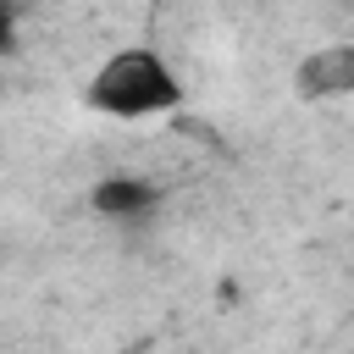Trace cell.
<instances>
[{
    "mask_svg": "<svg viewBox=\"0 0 354 354\" xmlns=\"http://www.w3.org/2000/svg\"><path fill=\"white\" fill-rule=\"evenodd\" d=\"M177 100H183L177 72H171L155 50H144V44L116 50V55L100 61V72L88 77V105L105 111V116H122V122L177 111Z\"/></svg>",
    "mask_w": 354,
    "mask_h": 354,
    "instance_id": "obj_1",
    "label": "cell"
},
{
    "mask_svg": "<svg viewBox=\"0 0 354 354\" xmlns=\"http://www.w3.org/2000/svg\"><path fill=\"white\" fill-rule=\"evenodd\" d=\"M299 88H304L310 100L354 94V44H321V50L299 66Z\"/></svg>",
    "mask_w": 354,
    "mask_h": 354,
    "instance_id": "obj_2",
    "label": "cell"
},
{
    "mask_svg": "<svg viewBox=\"0 0 354 354\" xmlns=\"http://www.w3.org/2000/svg\"><path fill=\"white\" fill-rule=\"evenodd\" d=\"M155 205V183L149 177H105L94 188V210L100 216H116V221H133Z\"/></svg>",
    "mask_w": 354,
    "mask_h": 354,
    "instance_id": "obj_3",
    "label": "cell"
},
{
    "mask_svg": "<svg viewBox=\"0 0 354 354\" xmlns=\"http://www.w3.org/2000/svg\"><path fill=\"white\" fill-rule=\"evenodd\" d=\"M6 6H22V0H6Z\"/></svg>",
    "mask_w": 354,
    "mask_h": 354,
    "instance_id": "obj_4",
    "label": "cell"
}]
</instances>
